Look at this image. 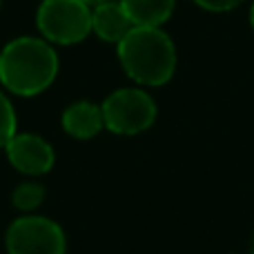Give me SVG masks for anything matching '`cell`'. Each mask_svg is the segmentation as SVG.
<instances>
[{"mask_svg":"<svg viewBox=\"0 0 254 254\" xmlns=\"http://www.w3.org/2000/svg\"><path fill=\"white\" fill-rule=\"evenodd\" d=\"M134 27H161L170 20L176 0H119Z\"/></svg>","mask_w":254,"mask_h":254,"instance_id":"obj_9","label":"cell"},{"mask_svg":"<svg viewBox=\"0 0 254 254\" xmlns=\"http://www.w3.org/2000/svg\"><path fill=\"white\" fill-rule=\"evenodd\" d=\"M4 248L7 254H65L67 239L54 219L25 214L9 223Z\"/></svg>","mask_w":254,"mask_h":254,"instance_id":"obj_5","label":"cell"},{"mask_svg":"<svg viewBox=\"0 0 254 254\" xmlns=\"http://www.w3.org/2000/svg\"><path fill=\"white\" fill-rule=\"evenodd\" d=\"M18 134V116L13 110L9 96L0 89V149H4V145Z\"/></svg>","mask_w":254,"mask_h":254,"instance_id":"obj_11","label":"cell"},{"mask_svg":"<svg viewBox=\"0 0 254 254\" xmlns=\"http://www.w3.org/2000/svg\"><path fill=\"white\" fill-rule=\"evenodd\" d=\"M250 254H254V239H252V246H250Z\"/></svg>","mask_w":254,"mask_h":254,"instance_id":"obj_15","label":"cell"},{"mask_svg":"<svg viewBox=\"0 0 254 254\" xmlns=\"http://www.w3.org/2000/svg\"><path fill=\"white\" fill-rule=\"evenodd\" d=\"M36 27L52 45H78L92 34V7L80 0H43Z\"/></svg>","mask_w":254,"mask_h":254,"instance_id":"obj_3","label":"cell"},{"mask_svg":"<svg viewBox=\"0 0 254 254\" xmlns=\"http://www.w3.org/2000/svg\"><path fill=\"white\" fill-rule=\"evenodd\" d=\"M58 67L56 49L45 38L18 36L0 49V85L16 96L31 98L49 89Z\"/></svg>","mask_w":254,"mask_h":254,"instance_id":"obj_1","label":"cell"},{"mask_svg":"<svg viewBox=\"0 0 254 254\" xmlns=\"http://www.w3.org/2000/svg\"><path fill=\"white\" fill-rule=\"evenodd\" d=\"M0 4H2V0H0Z\"/></svg>","mask_w":254,"mask_h":254,"instance_id":"obj_16","label":"cell"},{"mask_svg":"<svg viewBox=\"0 0 254 254\" xmlns=\"http://www.w3.org/2000/svg\"><path fill=\"white\" fill-rule=\"evenodd\" d=\"M80 2L89 4V7H96V4H103V2H112V0H80Z\"/></svg>","mask_w":254,"mask_h":254,"instance_id":"obj_13","label":"cell"},{"mask_svg":"<svg viewBox=\"0 0 254 254\" xmlns=\"http://www.w3.org/2000/svg\"><path fill=\"white\" fill-rule=\"evenodd\" d=\"M250 25H252V29H254V2H252V7H250Z\"/></svg>","mask_w":254,"mask_h":254,"instance_id":"obj_14","label":"cell"},{"mask_svg":"<svg viewBox=\"0 0 254 254\" xmlns=\"http://www.w3.org/2000/svg\"><path fill=\"white\" fill-rule=\"evenodd\" d=\"M105 129L119 136H134L149 129L156 121V103L145 89L123 87L101 103Z\"/></svg>","mask_w":254,"mask_h":254,"instance_id":"obj_4","label":"cell"},{"mask_svg":"<svg viewBox=\"0 0 254 254\" xmlns=\"http://www.w3.org/2000/svg\"><path fill=\"white\" fill-rule=\"evenodd\" d=\"M131 29H134V25L119 0L92 7V31L101 40L119 45Z\"/></svg>","mask_w":254,"mask_h":254,"instance_id":"obj_8","label":"cell"},{"mask_svg":"<svg viewBox=\"0 0 254 254\" xmlns=\"http://www.w3.org/2000/svg\"><path fill=\"white\" fill-rule=\"evenodd\" d=\"M116 52L125 74L145 87H161L176 71V47L161 27H134Z\"/></svg>","mask_w":254,"mask_h":254,"instance_id":"obj_2","label":"cell"},{"mask_svg":"<svg viewBox=\"0 0 254 254\" xmlns=\"http://www.w3.org/2000/svg\"><path fill=\"white\" fill-rule=\"evenodd\" d=\"M43 201H45V188L38 183V181L20 183L11 194L13 207H18L20 212H34Z\"/></svg>","mask_w":254,"mask_h":254,"instance_id":"obj_10","label":"cell"},{"mask_svg":"<svg viewBox=\"0 0 254 254\" xmlns=\"http://www.w3.org/2000/svg\"><path fill=\"white\" fill-rule=\"evenodd\" d=\"M61 125L65 134L74 136L78 140H89L105 129L101 105L92 101H76L65 107L61 116Z\"/></svg>","mask_w":254,"mask_h":254,"instance_id":"obj_7","label":"cell"},{"mask_svg":"<svg viewBox=\"0 0 254 254\" xmlns=\"http://www.w3.org/2000/svg\"><path fill=\"white\" fill-rule=\"evenodd\" d=\"M7 161L11 163L13 170H18L25 176H45L52 172L56 163V152L54 147L38 134L31 131H18L7 145H4Z\"/></svg>","mask_w":254,"mask_h":254,"instance_id":"obj_6","label":"cell"},{"mask_svg":"<svg viewBox=\"0 0 254 254\" xmlns=\"http://www.w3.org/2000/svg\"><path fill=\"white\" fill-rule=\"evenodd\" d=\"M194 2L207 11H230V9L239 7L243 0H194Z\"/></svg>","mask_w":254,"mask_h":254,"instance_id":"obj_12","label":"cell"}]
</instances>
